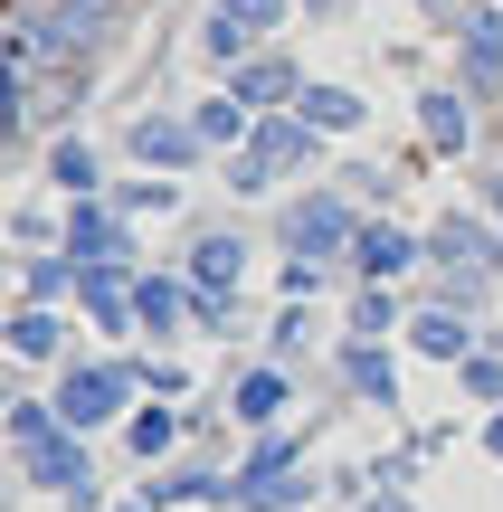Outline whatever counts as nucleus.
<instances>
[{"instance_id": "obj_1", "label": "nucleus", "mask_w": 503, "mask_h": 512, "mask_svg": "<svg viewBox=\"0 0 503 512\" xmlns=\"http://www.w3.org/2000/svg\"><path fill=\"white\" fill-rule=\"evenodd\" d=\"M124 512H152V503H124Z\"/></svg>"}]
</instances>
